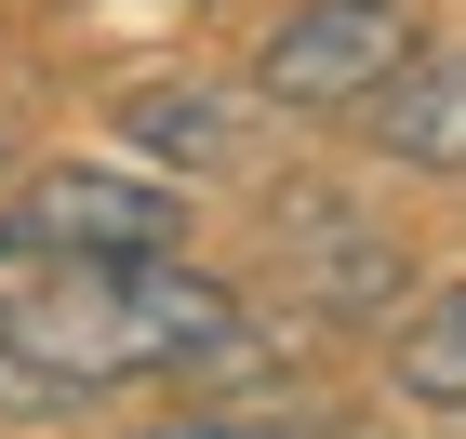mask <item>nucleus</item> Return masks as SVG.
I'll list each match as a JSON object with an SVG mask.
<instances>
[{
	"label": "nucleus",
	"mask_w": 466,
	"mask_h": 439,
	"mask_svg": "<svg viewBox=\"0 0 466 439\" xmlns=\"http://www.w3.org/2000/svg\"><path fill=\"white\" fill-rule=\"evenodd\" d=\"M267 360L253 306L214 266H54L0 306V413L14 426H80L94 400H134V386H200V373Z\"/></svg>",
	"instance_id": "1"
},
{
	"label": "nucleus",
	"mask_w": 466,
	"mask_h": 439,
	"mask_svg": "<svg viewBox=\"0 0 466 439\" xmlns=\"http://www.w3.org/2000/svg\"><path fill=\"white\" fill-rule=\"evenodd\" d=\"M0 226L27 240L40 280H54V266H160V254H187V186L147 174L134 146H120V160H40V174L0 200Z\"/></svg>",
	"instance_id": "2"
},
{
	"label": "nucleus",
	"mask_w": 466,
	"mask_h": 439,
	"mask_svg": "<svg viewBox=\"0 0 466 439\" xmlns=\"http://www.w3.org/2000/svg\"><path fill=\"white\" fill-rule=\"evenodd\" d=\"M413 54H427L413 0H293L280 27L253 40L240 80H253V107H267V120H360Z\"/></svg>",
	"instance_id": "3"
},
{
	"label": "nucleus",
	"mask_w": 466,
	"mask_h": 439,
	"mask_svg": "<svg viewBox=\"0 0 466 439\" xmlns=\"http://www.w3.org/2000/svg\"><path fill=\"white\" fill-rule=\"evenodd\" d=\"M280 306L293 320H400L413 306V266L373 214H347L333 186H293L280 200Z\"/></svg>",
	"instance_id": "4"
},
{
	"label": "nucleus",
	"mask_w": 466,
	"mask_h": 439,
	"mask_svg": "<svg viewBox=\"0 0 466 439\" xmlns=\"http://www.w3.org/2000/svg\"><path fill=\"white\" fill-rule=\"evenodd\" d=\"M253 134H267L253 80H147L134 107H120V146H134L147 174H174V186L240 174V160H253Z\"/></svg>",
	"instance_id": "5"
},
{
	"label": "nucleus",
	"mask_w": 466,
	"mask_h": 439,
	"mask_svg": "<svg viewBox=\"0 0 466 439\" xmlns=\"http://www.w3.org/2000/svg\"><path fill=\"white\" fill-rule=\"evenodd\" d=\"M360 146H373L387 174H466V40H427V54L360 107Z\"/></svg>",
	"instance_id": "6"
},
{
	"label": "nucleus",
	"mask_w": 466,
	"mask_h": 439,
	"mask_svg": "<svg viewBox=\"0 0 466 439\" xmlns=\"http://www.w3.org/2000/svg\"><path fill=\"white\" fill-rule=\"evenodd\" d=\"M387 400L427 413V426H466V280H413V306L387 320Z\"/></svg>",
	"instance_id": "7"
},
{
	"label": "nucleus",
	"mask_w": 466,
	"mask_h": 439,
	"mask_svg": "<svg viewBox=\"0 0 466 439\" xmlns=\"http://www.w3.org/2000/svg\"><path fill=\"white\" fill-rule=\"evenodd\" d=\"M134 439H333L320 413H280V400H227V413H160Z\"/></svg>",
	"instance_id": "8"
},
{
	"label": "nucleus",
	"mask_w": 466,
	"mask_h": 439,
	"mask_svg": "<svg viewBox=\"0 0 466 439\" xmlns=\"http://www.w3.org/2000/svg\"><path fill=\"white\" fill-rule=\"evenodd\" d=\"M40 266H27V240H14V226H0V306H14V293H27Z\"/></svg>",
	"instance_id": "9"
}]
</instances>
